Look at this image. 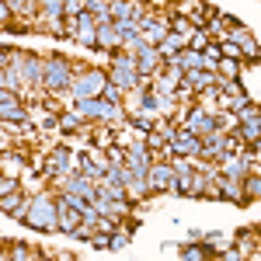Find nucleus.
Listing matches in <instances>:
<instances>
[{
  "label": "nucleus",
  "mask_w": 261,
  "mask_h": 261,
  "mask_svg": "<svg viewBox=\"0 0 261 261\" xmlns=\"http://www.w3.org/2000/svg\"><path fill=\"white\" fill-rule=\"evenodd\" d=\"M28 223H32V226H39V230L56 226V205H53L49 195H39V199L32 202V209H28Z\"/></svg>",
  "instance_id": "f257e3e1"
},
{
  "label": "nucleus",
  "mask_w": 261,
  "mask_h": 261,
  "mask_svg": "<svg viewBox=\"0 0 261 261\" xmlns=\"http://www.w3.org/2000/svg\"><path fill=\"white\" fill-rule=\"evenodd\" d=\"M77 115H91V119H112L115 115V105H105V101H94V98H81L77 105Z\"/></svg>",
  "instance_id": "f03ea898"
},
{
  "label": "nucleus",
  "mask_w": 261,
  "mask_h": 261,
  "mask_svg": "<svg viewBox=\"0 0 261 261\" xmlns=\"http://www.w3.org/2000/svg\"><path fill=\"white\" fill-rule=\"evenodd\" d=\"M42 84H49V87H66V84H70V66L63 60H53L45 66V73H42Z\"/></svg>",
  "instance_id": "7ed1b4c3"
},
{
  "label": "nucleus",
  "mask_w": 261,
  "mask_h": 261,
  "mask_svg": "<svg viewBox=\"0 0 261 261\" xmlns=\"http://www.w3.org/2000/svg\"><path fill=\"white\" fill-rule=\"evenodd\" d=\"M101 84H105V73H98V70H91L84 81L73 84V91H77V98H94L101 91Z\"/></svg>",
  "instance_id": "20e7f679"
},
{
  "label": "nucleus",
  "mask_w": 261,
  "mask_h": 261,
  "mask_svg": "<svg viewBox=\"0 0 261 261\" xmlns=\"http://www.w3.org/2000/svg\"><path fill=\"white\" fill-rule=\"evenodd\" d=\"M150 171H153V181H150L153 188H171V185H174V171H171V167L157 164V167H150Z\"/></svg>",
  "instance_id": "39448f33"
},
{
  "label": "nucleus",
  "mask_w": 261,
  "mask_h": 261,
  "mask_svg": "<svg viewBox=\"0 0 261 261\" xmlns=\"http://www.w3.org/2000/svg\"><path fill=\"white\" fill-rule=\"evenodd\" d=\"M174 150H178V153H199L202 143L195 140L192 133H181V136H174Z\"/></svg>",
  "instance_id": "423d86ee"
},
{
  "label": "nucleus",
  "mask_w": 261,
  "mask_h": 261,
  "mask_svg": "<svg viewBox=\"0 0 261 261\" xmlns=\"http://www.w3.org/2000/svg\"><path fill=\"white\" fill-rule=\"evenodd\" d=\"M60 209H63V230H66V233H73V230H77V213H70V209H66V202H60Z\"/></svg>",
  "instance_id": "0eeeda50"
},
{
  "label": "nucleus",
  "mask_w": 261,
  "mask_h": 261,
  "mask_svg": "<svg viewBox=\"0 0 261 261\" xmlns=\"http://www.w3.org/2000/svg\"><path fill=\"white\" fill-rule=\"evenodd\" d=\"M0 119H11V122H21V119H24V112H21L18 105H14V101H11V105H4V108H0Z\"/></svg>",
  "instance_id": "6e6552de"
},
{
  "label": "nucleus",
  "mask_w": 261,
  "mask_h": 261,
  "mask_svg": "<svg viewBox=\"0 0 261 261\" xmlns=\"http://www.w3.org/2000/svg\"><path fill=\"white\" fill-rule=\"evenodd\" d=\"M94 42H101V45H108V42H112V45H115V42H119V32H112L108 24H101V28H98V39H94Z\"/></svg>",
  "instance_id": "1a4fd4ad"
},
{
  "label": "nucleus",
  "mask_w": 261,
  "mask_h": 261,
  "mask_svg": "<svg viewBox=\"0 0 261 261\" xmlns=\"http://www.w3.org/2000/svg\"><path fill=\"white\" fill-rule=\"evenodd\" d=\"M66 161H70V153H66V150H56L53 161H49V167H53V171H66Z\"/></svg>",
  "instance_id": "9d476101"
},
{
  "label": "nucleus",
  "mask_w": 261,
  "mask_h": 261,
  "mask_svg": "<svg viewBox=\"0 0 261 261\" xmlns=\"http://www.w3.org/2000/svg\"><path fill=\"white\" fill-rule=\"evenodd\" d=\"M244 136H247V140H254V143H258V119H254V122H247V125H244Z\"/></svg>",
  "instance_id": "9b49d317"
},
{
  "label": "nucleus",
  "mask_w": 261,
  "mask_h": 261,
  "mask_svg": "<svg viewBox=\"0 0 261 261\" xmlns=\"http://www.w3.org/2000/svg\"><path fill=\"white\" fill-rule=\"evenodd\" d=\"M185 63H188V66H202V56H199V53H188V60H185Z\"/></svg>",
  "instance_id": "f8f14e48"
},
{
  "label": "nucleus",
  "mask_w": 261,
  "mask_h": 261,
  "mask_svg": "<svg viewBox=\"0 0 261 261\" xmlns=\"http://www.w3.org/2000/svg\"><path fill=\"white\" fill-rule=\"evenodd\" d=\"M258 188H261V185H258V178H251V181H247V192H251V199L258 195Z\"/></svg>",
  "instance_id": "ddd939ff"
}]
</instances>
